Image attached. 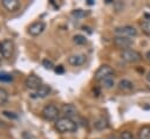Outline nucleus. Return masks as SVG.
<instances>
[{"instance_id": "nucleus-1", "label": "nucleus", "mask_w": 150, "mask_h": 139, "mask_svg": "<svg viewBox=\"0 0 150 139\" xmlns=\"http://www.w3.org/2000/svg\"><path fill=\"white\" fill-rule=\"evenodd\" d=\"M55 128L60 133H68V132H75L77 130V124L67 117H61L55 121Z\"/></svg>"}, {"instance_id": "nucleus-2", "label": "nucleus", "mask_w": 150, "mask_h": 139, "mask_svg": "<svg viewBox=\"0 0 150 139\" xmlns=\"http://www.w3.org/2000/svg\"><path fill=\"white\" fill-rule=\"evenodd\" d=\"M41 113H42V117L46 119V120H49V121H56L57 119H59V114H60V110H59V107L56 106V105H54V104H48V105H46L43 109H42V111H41Z\"/></svg>"}, {"instance_id": "nucleus-3", "label": "nucleus", "mask_w": 150, "mask_h": 139, "mask_svg": "<svg viewBox=\"0 0 150 139\" xmlns=\"http://www.w3.org/2000/svg\"><path fill=\"white\" fill-rule=\"evenodd\" d=\"M121 58L128 63H136L142 60V55L135 49H125L121 53Z\"/></svg>"}, {"instance_id": "nucleus-4", "label": "nucleus", "mask_w": 150, "mask_h": 139, "mask_svg": "<svg viewBox=\"0 0 150 139\" xmlns=\"http://www.w3.org/2000/svg\"><path fill=\"white\" fill-rule=\"evenodd\" d=\"M114 75V70H112V68L110 67V65H108V64H103V65H101L97 70H96V72H95V79L97 81V82H102L103 79H105V78H108V77H110V76H112Z\"/></svg>"}, {"instance_id": "nucleus-5", "label": "nucleus", "mask_w": 150, "mask_h": 139, "mask_svg": "<svg viewBox=\"0 0 150 139\" xmlns=\"http://www.w3.org/2000/svg\"><path fill=\"white\" fill-rule=\"evenodd\" d=\"M116 36H127V37H135L137 35V30L132 26H121L114 29Z\"/></svg>"}, {"instance_id": "nucleus-6", "label": "nucleus", "mask_w": 150, "mask_h": 139, "mask_svg": "<svg viewBox=\"0 0 150 139\" xmlns=\"http://www.w3.org/2000/svg\"><path fill=\"white\" fill-rule=\"evenodd\" d=\"M25 85L28 88V89H32V90H38L41 85H42V81L39 76L36 75H29L26 77V81H25Z\"/></svg>"}, {"instance_id": "nucleus-7", "label": "nucleus", "mask_w": 150, "mask_h": 139, "mask_svg": "<svg viewBox=\"0 0 150 139\" xmlns=\"http://www.w3.org/2000/svg\"><path fill=\"white\" fill-rule=\"evenodd\" d=\"M132 43H134V40L131 37H127V36H115L114 37V44L118 48H122V49L124 48V50L128 49Z\"/></svg>"}, {"instance_id": "nucleus-8", "label": "nucleus", "mask_w": 150, "mask_h": 139, "mask_svg": "<svg viewBox=\"0 0 150 139\" xmlns=\"http://www.w3.org/2000/svg\"><path fill=\"white\" fill-rule=\"evenodd\" d=\"M13 51H14V44H13V42L11 40H5L1 43V50H0L1 55L4 57H6V58H9L12 56Z\"/></svg>"}, {"instance_id": "nucleus-9", "label": "nucleus", "mask_w": 150, "mask_h": 139, "mask_svg": "<svg viewBox=\"0 0 150 139\" xmlns=\"http://www.w3.org/2000/svg\"><path fill=\"white\" fill-rule=\"evenodd\" d=\"M46 28V25L45 22L42 21H36V22H33L29 27H28V33L32 35V36H38L40 35Z\"/></svg>"}, {"instance_id": "nucleus-10", "label": "nucleus", "mask_w": 150, "mask_h": 139, "mask_svg": "<svg viewBox=\"0 0 150 139\" xmlns=\"http://www.w3.org/2000/svg\"><path fill=\"white\" fill-rule=\"evenodd\" d=\"M86 62V56L83 54H75L68 57V63L73 67H79L82 65Z\"/></svg>"}, {"instance_id": "nucleus-11", "label": "nucleus", "mask_w": 150, "mask_h": 139, "mask_svg": "<svg viewBox=\"0 0 150 139\" xmlns=\"http://www.w3.org/2000/svg\"><path fill=\"white\" fill-rule=\"evenodd\" d=\"M61 112L63 113V117H67V118H70V119H73V117H75L76 113H77L76 107L73 104H64L61 109Z\"/></svg>"}, {"instance_id": "nucleus-12", "label": "nucleus", "mask_w": 150, "mask_h": 139, "mask_svg": "<svg viewBox=\"0 0 150 139\" xmlns=\"http://www.w3.org/2000/svg\"><path fill=\"white\" fill-rule=\"evenodd\" d=\"M20 1L19 0H2V6L9 11V12H14L20 7Z\"/></svg>"}, {"instance_id": "nucleus-13", "label": "nucleus", "mask_w": 150, "mask_h": 139, "mask_svg": "<svg viewBox=\"0 0 150 139\" xmlns=\"http://www.w3.org/2000/svg\"><path fill=\"white\" fill-rule=\"evenodd\" d=\"M50 91H52V89H50L49 85L42 84V85L36 90V92H35L34 95H35V97H38V98H45V97H47V96L50 93Z\"/></svg>"}, {"instance_id": "nucleus-14", "label": "nucleus", "mask_w": 150, "mask_h": 139, "mask_svg": "<svg viewBox=\"0 0 150 139\" xmlns=\"http://www.w3.org/2000/svg\"><path fill=\"white\" fill-rule=\"evenodd\" d=\"M118 89L124 92H129L134 89V83L129 79H121L118 82Z\"/></svg>"}, {"instance_id": "nucleus-15", "label": "nucleus", "mask_w": 150, "mask_h": 139, "mask_svg": "<svg viewBox=\"0 0 150 139\" xmlns=\"http://www.w3.org/2000/svg\"><path fill=\"white\" fill-rule=\"evenodd\" d=\"M137 139H150V126L149 125H144L139 128Z\"/></svg>"}, {"instance_id": "nucleus-16", "label": "nucleus", "mask_w": 150, "mask_h": 139, "mask_svg": "<svg viewBox=\"0 0 150 139\" xmlns=\"http://www.w3.org/2000/svg\"><path fill=\"white\" fill-rule=\"evenodd\" d=\"M94 126L97 130H104V128L108 127V121H107V119H104L103 117H101V118H97L94 121Z\"/></svg>"}, {"instance_id": "nucleus-17", "label": "nucleus", "mask_w": 150, "mask_h": 139, "mask_svg": "<svg viewBox=\"0 0 150 139\" xmlns=\"http://www.w3.org/2000/svg\"><path fill=\"white\" fill-rule=\"evenodd\" d=\"M141 28H142V32L146 35H150V19H146V20H143L141 22Z\"/></svg>"}, {"instance_id": "nucleus-18", "label": "nucleus", "mask_w": 150, "mask_h": 139, "mask_svg": "<svg viewBox=\"0 0 150 139\" xmlns=\"http://www.w3.org/2000/svg\"><path fill=\"white\" fill-rule=\"evenodd\" d=\"M8 92L5 89L0 88V105H5L8 102Z\"/></svg>"}, {"instance_id": "nucleus-19", "label": "nucleus", "mask_w": 150, "mask_h": 139, "mask_svg": "<svg viewBox=\"0 0 150 139\" xmlns=\"http://www.w3.org/2000/svg\"><path fill=\"white\" fill-rule=\"evenodd\" d=\"M73 41H74V43H76V44H84V43H87L86 36H83V35H81V34L74 35V36H73Z\"/></svg>"}, {"instance_id": "nucleus-20", "label": "nucleus", "mask_w": 150, "mask_h": 139, "mask_svg": "<svg viewBox=\"0 0 150 139\" xmlns=\"http://www.w3.org/2000/svg\"><path fill=\"white\" fill-rule=\"evenodd\" d=\"M102 83H103V85H104L107 89H110V88H112V85L115 84V81H114V77H112V76H110V77H108V78L103 79V81H102Z\"/></svg>"}, {"instance_id": "nucleus-21", "label": "nucleus", "mask_w": 150, "mask_h": 139, "mask_svg": "<svg viewBox=\"0 0 150 139\" xmlns=\"http://www.w3.org/2000/svg\"><path fill=\"white\" fill-rule=\"evenodd\" d=\"M0 81L1 82H11V81H13V76L7 72H0Z\"/></svg>"}, {"instance_id": "nucleus-22", "label": "nucleus", "mask_w": 150, "mask_h": 139, "mask_svg": "<svg viewBox=\"0 0 150 139\" xmlns=\"http://www.w3.org/2000/svg\"><path fill=\"white\" fill-rule=\"evenodd\" d=\"M120 139H135L130 131H123L120 134Z\"/></svg>"}, {"instance_id": "nucleus-23", "label": "nucleus", "mask_w": 150, "mask_h": 139, "mask_svg": "<svg viewBox=\"0 0 150 139\" xmlns=\"http://www.w3.org/2000/svg\"><path fill=\"white\" fill-rule=\"evenodd\" d=\"M42 65H43L46 69H53V68H54V64H53V62H52L50 60H48V58H45V60H42Z\"/></svg>"}, {"instance_id": "nucleus-24", "label": "nucleus", "mask_w": 150, "mask_h": 139, "mask_svg": "<svg viewBox=\"0 0 150 139\" xmlns=\"http://www.w3.org/2000/svg\"><path fill=\"white\" fill-rule=\"evenodd\" d=\"M71 14H73L74 16H76V18H84V16L87 15V12H84V11H82V9H76V11H74Z\"/></svg>"}, {"instance_id": "nucleus-25", "label": "nucleus", "mask_w": 150, "mask_h": 139, "mask_svg": "<svg viewBox=\"0 0 150 139\" xmlns=\"http://www.w3.org/2000/svg\"><path fill=\"white\" fill-rule=\"evenodd\" d=\"M2 114L8 117V118H11V119H16V117H18L14 112H11V111H2Z\"/></svg>"}, {"instance_id": "nucleus-26", "label": "nucleus", "mask_w": 150, "mask_h": 139, "mask_svg": "<svg viewBox=\"0 0 150 139\" xmlns=\"http://www.w3.org/2000/svg\"><path fill=\"white\" fill-rule=\"evenodd\" d=\"M22 138H23V139H35V137H34L32 133L27 132V131H25V132L22 133Z\"/></svg>"}, {"instance_id": "nucleus-27", "label": "nucleus", "mask_w": 150, "mask_h": 139, "mask_svg": "<svg viewBox=\"0 0 150 139\" xmlns=\"http://www.w3.org/2000/svg\"><path fill=\"white\" fill-rule=\"evenodd\" d=\"M55 72H56V74H63V72H64V68H63L62 65H57V67L55 68Z\"/></svg>"}, {"instance_id": "nucleus-28", "label": "nucleus", "mask_w": 150, "mask_h": 139, "mask_svg": "<svg viewBox=\"0 0 150 139\" xmlns=\"http://www.w3.org/2000/svg\"><path fill=\"white\" fill-rule=\"evenodd\" d=\"M145 57H146V60H148V61L150 62V50H149V51H148V53L145 54Z\"/></svg>"}, {"instance_id": "nucleus-29", "label": "nucleus", "mask_w": 150, "mask_h": 139, "mask_svg": "<svg viewBox=\"0 0 150 139\" xmlns=\"http://www.w3.org/2000/svg\"><path fill=\"white\" fill-rule=\"evenodd\" d=\"M146 81H148V82L150 83V71H149V72L146 74Z\"/></svg>"}, {"instance_id": "nucleus-30", "label": "nucleus", "mask_w": 150, "mask_h": 139, "mask_svg": "<svg viewBox=\"0 0 150 139\" xmlns=\"http://www.w3.org/2000/svg\"><path fill=\"white\" fill-rule=\"evenodd\" d=\"M87 4H88V5H93V4H94V1H93V0H88V2H87Z\"/></svg>"}, {"instance_id": "nucleus-31", "label": "nucleus", "mask_w": 150, "mask_h": 139, "mask_svg": "<svg viewBox=\"0 0 150 139\" xmlns=\"http://www.w3.org/2000/svg\"><path fill=\"white\" fill-rule=\"evenodd\" d=\"M0 50H1V43H0Z\"/></svg>"}]
</instances>
